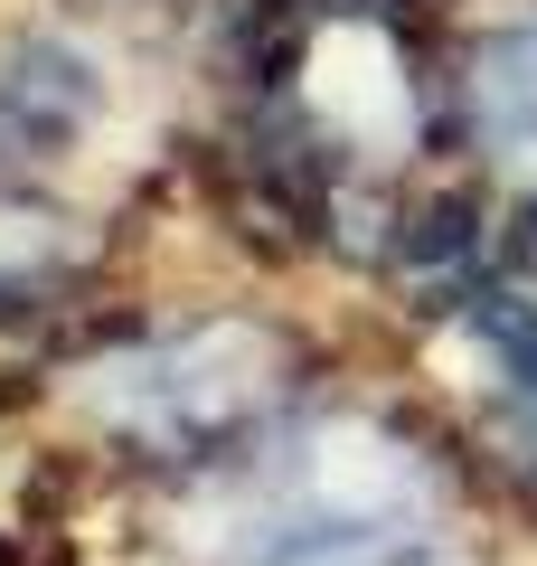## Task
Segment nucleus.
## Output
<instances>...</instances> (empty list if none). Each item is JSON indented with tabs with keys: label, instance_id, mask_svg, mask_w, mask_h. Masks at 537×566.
<instances>
[{
	"label": "nucleus",
	"instance_id": "obj_1",
	"mask_svg": "<svg viewBox=\"0 0 537 566\" xmlns=\"http://www.w3.org/2000/svg\"><path fill=\"white\" fill-rule=\"evenodd\" d=\"M443 170L537 237V0L443 29Z\"/></svg>",
	"mask_w": 537,
	"mask_h": 566
},
{
	"label": "nucleus",
	"instance_id": "obj_2",
	"mask_svg": "<svg viewBox=\"0 0 537 566\" xmlns=\"http://www.w3.org/2000/svg\"><path fill=\"white\" fill-rule=\"evenodd\" d=\"M415 10H424L434 29H453V20H481V10H499V0H415Z\"/></svg>",
	"mask_w": 537,
	"mask_h": 566
}]
</instances>
